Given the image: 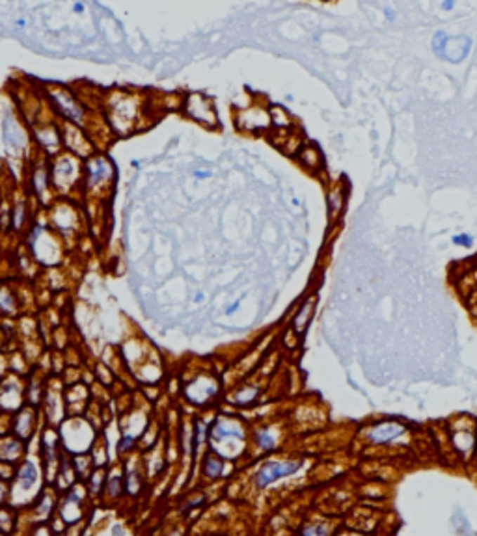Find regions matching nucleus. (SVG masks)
Listing matches in <instances>:
<instances>
[{"mask_svg":"<svg viewBox=\"0 0 477 536\" xmlns=\"http://www.w3.org/2000/svg\"><path fill=\"white\" fill-rule=\"evenodd\" d=\"M44 91L48 105L56 112V118L60 121L75 125V127L82 129L84 133L90 129V110L84 107V102L81 99H77V95L70 88L62 86V84H47Z\"/></svg>","mask_w":477,"mask_h":536,"instance_id":"1","label":"nucleus"},{"mask_svg":"<svg viewBox=\"0 0 477 536\" xmlns=\"http://www.w3.org/2000/svg\"><path fill=\"white\" fill-rule=\"evenodd\" d=\"M28 250L38 263L56 267L62 259V241L48 224H34L28 231Z\"/></svg>","mask_w":477,"mask_h":536,"instance_id":"2","label":"nucleus"},{"mask_svg":"<svg viewBox=\"0 0 477 536\" xmlns=\"http://www.w3.org/2000/svg\"><path fill=\"white\" fill-rule=\"evenodd\" d=\"M84 177V166L81 164V159L71 153H60L54 156L51 164V182H53L54 192L67 196L77 188L79 182Z\"/></svg>","mask_w":477,"mask_h":536,"instance_id":"3","label":"nucleus"},{"mask_svg":"<svg viewBox=\"0 0 477 536\" xmlns=\"http://www.w3.org/2000/svg\"><path fill=\"white\" fill-rule=\"evenodd\" d=\"M114 177H116V168L107 155L93 153L88 156L84 164V177H82L88 192L103 196L114 185Z\"/></svg>","mask_w":477,"mask_h":536,"instance_id":"4","label":"nucleus"},{"mask_svg":"<svg viewBox=\"0 0 477 536\" xmlns=\"http://www.w3.org/2000/svg\"><path fill=\"white\" fill-rule=\"evenodd\" d=\"M181 108L185 116H188L196 123L204 125L207 129L218 127V114H216L215 102L205 93L192 91V93L185 95V99L181 101Z\"/></svg>","mask_w":477,"mask_h":536,"instance_id":"5","label":"nucleus"},{"mask_svg":"<svg viewBox=\"0 0 477 536\" xmlns=\"http://www.w3.org/2000/svg\"><path fill=\"white\" fill-rule=\"evenodd\" d=\"M39 484H41V481H39V469L36 466V462L22 460V464L15 471V484H13V492H11L13 504H19L22 493H25L22 504H27L30 499L38 497Z\"/></svg>","mask_w":477,"mask_h":536,"instance_id":"6","label":"nucleus"},{"mask_svg":"<svg viewBox=\"0 0 477 536\" xmlns=\"http://www.w3.org/2000/svg\"><path fill=\"white\" fill-rule=\"evenodd\" d=\"M116 101H110V116L108 121L114 130L119 134L129 133L134 127V121L138 118V105L134 102V97L129 93H116Z\"/></svg>","mask_w":477,"mask_h":536,"instance_id":"7","label":"nucleus"},{"mask_svg":"<svg viewBox=\"0 0 477 536\" xmlns=\"http://www.w3.org/2000/svg\"><path fill=\"white\" fill-rule=\"evenodd\" d=\"M233 121H235V127L241 133H267L270 129L268 107H265L261 102H250L248 107L235 110Z\"/></svg>","mask_w":477,"mask_h":536,"instance_id":"8","label":"nucleus"},{"mask_svg":"<svg viewBox=\"0 0 477 536\" xmlns=\"http://www.w3.org/2000/svg\"><path fill=\"white\" fill-rule=\"evenodd\" d=\"M30 194L38 199L41 205H48L53 199V182H51V168L47 164V156H39L38 161L30 164V175H28Z\"/></svg>","mask_w":477,"mask_h":536,"instance_id":"9","label":"nucleus"},{"mask_svg":"<svg viewBox=\"0 0 477 536\" xmlns=\"http://www.w3.org/2000/svg\"><path fill=\"white\" fill-rule=\"evenodd\" d=\"M32 140L38 144L39 151L44 156H58L64 149L62 145V134H60L58 121H38L32 125Z\"/></svg>","mask_w":477,"mask_h":536,"instance_id":"10","label":"nucleus"},{"mask_svg":"<svg viewBox=\"0 0 477 536\" xmlns=\"http://www.w3.org/2000/svg\"><path fill=\"white\" fill-rule=\"evenodd\" d=\"M58 123L64 149H67L71 155L79 156V159H88V156L93 155V142L84 130L75 127V125L65 123V121H58Z\"/></svg>","mask_w":477,"mask_h":536,"instance_id":"11","label":"nucleus"},{"mask_svg":"<svg viewBox=\"0 0 477 536\" xmlns=\"http://www.w3.org/2000/svg\"><path fill=\"white\" fill-rule=\"evenodd\" d=\"M2 133H4V142L8 145V149L11 153H15V155H19L21 151H27L28 144L32 140V136L22 127L21 119L17 118L13 112L6 114L4 123H2Z\"/></svg>","mask_w":477,"mask_h":536,"instance_id":"12","label":"nucleus"},{"mask_svg":"<svg viewBox=\"0 0 477 536\" xmlns=\"http://www.w3.org/2000/svg\"><path fill=\"white\" fill-rule=\"evenodd\" d=\"M216 393H218V380L211 375L196 376L192 382H188L185 386V397L196 406L207 404L211 398L216 397Z\"/></svg>","mask_w":477,"mask_h":536,"instance_id":"13","label":"nucleus"},{"mask_svg":"<svg viewBox=\"0 0 477 536\" xmlns=\"http://www.w3.org/2000/svg\"><path fill=\"white\" fill-rule=\"evenodd\" d=\"M302 467V462H267L263 464L261 467L256 473V484L258 488H267L268 484L276 483L280 478L287 477V475H293Z\"/></svg>","mask_w":477,"mask_h":536,"instance_id":"14","label":"nucleus"},{"mask_svg":"<svg viewBox=\"0 0 477 536\" xmlns=\"http://www.w3.org/2000/svg\"><path fill=\"white\" fill-rule=\"evenodd\" d=\"M25 402V387L17 376H8L0 384V410L2 412H19Z\"/></svg>","mask_w":477,"mask_h":536,"instance_id":"15","label":"nucleus"},{"mask_svg":"<svg viewBox=\"0 0 477 536\" xmlns=\"http://www.w3.org/2000/svg\"><path fill=\"white\" fill-rule=\"evenodd\" d=\"M38 427V412L34 406H22L10 421V432L21 441H28Z\"/></svg>","mask_w":477,"mask_h":536,"instance_id":"16","label":"nucleus"},{"mask_svg":"<svg viewBox=\"0 0 477 536\" xmlns=\"http://www.w3.org/2000/svg\"><path fill=\"white\" fill-rule=\"evenodd\" d=\"M207 434L213 443H222L228 440H244V429L237 419H216Z\"/></svg>","mask_w":477,"mask_h":536,"instance_id":"17","label":"nucleus"},{"mask_svg":"<svg viewBox=\"0 0 477 536\" xmlns=\"http://www.w3.org/2000/svg\"><path fill=\"white\" fill-rule=\"evenodd\" d=\"M407 432V427L397 421H384V423L373 424L370 430H367V440L375 445H384V443H390V441L401 438L403 434Z\"/></svg>","mask_w":477,"mask_h":536,"instance_id":"18","label":"nucleus"},{"mask_svg":"<svg viewBox=\"0 0 477 536\" xmlns=\"http://www.w3.org/2000/svg\"><path fill=\"white\" fill-rule=\"evenodd\" d=\"M65 398L62 397V389L58 386L45 387V413L51 424H60L65 419Z\"/></svg>","mask_w":477,"mask_h":536,"instance_id":"19","label":"nucleus"},{"mask_svg":"<svg viewBox=\"0 0 477 536\" xmlns=\"http://www.w3.org/2000/svg\"><path fill=\"white\" fill-rule=\"evenodd\" d=\"M51 224L54 225V229L67 235L77 229L79 218H77V210L67 203H58L51 210Z\"/></svg>","mask_w":477,"mask_h":536,"instance_id":"20","label":"nucleus"},{"mask_svg":"<svg viewBox=\"0 0 477 536\" xmlns=\"http://www.w3.org/2000/svg\"><path fill=\"white\" fill-rule=\"evenodd\" d=\"M25 441H21L15 436H0V464H10L15 466L25 458Z\"/></svg>","mask_w":477,"mask_h":536,"instance_id":"21","label":"nucleus"},{"mask_svg":"<svg viewBox=\"0 0 477 536\" xmlns=\"http://www.w3.org/2000/svg\"><path fill=\"white\" fill-rule=\"evenodd\" d=\"M345 203H347V185L341 181L334 182L328 188L327 194V207H328V220L338 222L344 215Z\"/></svg>","mask_w":477,"mask_h":536,"instance_id":"22","label":"nucleus"},{"mask_svg":"<svg viewBox=\"0 0 477 536\" xmlns=\"http://www.w3.org/2000/svg\"><path fill=\"white\" fill-rule=\"evenodd\" d=\"M317 309V295H310L306 296L304 302H302L296 313L293 315V321H291V328H293V332L296 335H304L308 326H310L311 319L315 315Z\"/></svg>","mask_w":477,"mask_h":536,"instance_id":"23","label":"nucleus"},{"mask_svg":"<svg viewBox=\"0 0 477 536\" xmlns=\"http://www.w3.org/2000/svg\"><path fill=\"white\" fill-rule=\"evenodd\" d=\"M10 227L15 233L28 227V201L22 192L13 194V201L10 203Z\"/></svg>","mask_w":477,"mask_h":536,"instance_id":"24","label":"nucleus"},{"mask_svg":"<svg viewBox=\"0 0 477 536\" xmlns=\"http://www.w3.org/2000/svg\"><path fill=\"white\" fill-rule=\"evenodd\" d=\"M472 48V41L466 36H457V38L445 39L444 51H442V58H445L451 64H461L462 60L466 58L468 53Z\"/></svg>","mask_w":477,"mask_h":536,"instance_id":"25","label":"nucleus"},{"mask_svg":"<svg viewBox=\"0 0 477 536\" xmlns=\"http://www.w3.org/2000/svg\"><path fill=\"white\" fill-rule=\"evenodd\" d=\"M56 493L58 492H54L53 488H45L44 492H39L38 501L32 507V518L36 523H44L45 520L53 516L54 509L58 507L56 504Z\"/></svg>","mask_w":477,"mask_h":536,"instance_id":"26","label":"nucleus"},{"mask_svg":"<svg viewBox=\"0 0 477 536\" xmlns=\"http://www.w3.org/2000/svg\"><path fill=\"white\" fill-rule=\"evenodd\" d=\"M296 161L301 162V166L308 170L310 173H319L322 170V155L319 147L313 144H304L301 151L296 153Z\"/></svg>","mask_w":477,"mask_h":536,"instance_id":"27","label":"nucleus"},{"mask_svg":"<svg viewBox=\"0 0 477 536\" xmlns=\"http://www.w3.org/2000/svg\"><path fill=\"white\" fill-rule=\"evenodd\" d=\"M268 118H270V127H274L278 134L295 130V119L282 105H270L268 107Z\"/></svg>","mask_w":477,"mask_h":536,"instance_id":"28","label":"nucleus"},{"mask_svg":"<svg viewBox=\"0 0 477 536\" xmlns=\"http://www.w3.org/2000/svg\"><path fill=\"white\" fill-rule=\"evenodd\" d=\"M124 490V471H122V469H114L107 477V483H105V490H103V492L107 493V497L110 499V501H118V499L122 497Z\"/></svg>","mask_w":477,"mask_h":536,"instance_id":"29","label":"nucleus"},{"mask_svg":"<svg viewBox=\"0 0 477 536\" xmlns=\"http://www.w3.org/2000/svg\"><path fill=\"white\" fill-rule=\"evenodd\" d=\"M282 140H278L280 149L287 153L291 156H296V153L301 151L302 145L306 144V140L302 138V134L299 130H291V133H282L280 134Z\"/></svg>","mask_w":477,"mask_h":536,"instance_id":"30","label":"nucleus"},{"mask_svg":"<svg viewBox=\"0 0 477 536\" xmlns=\"http://www.w3.org/2000/svg\"><path fill=\"white\" fill-rule=\"evenodd\" d=\"M124 484H125V492L129 493V495H138L140 490H142V471H140L138 467L133 466V464H127L124 471Z\"/></svg>","mask_w":477,"mask_h":536,"instance_id":"31","label":"nucleus"},{"mask_svg":"<svg viewBox=\"0 0 477 536\" xmlns=\"http://www.w3.org/2000/svg\"><path fill=\"white\" fill-rule=\"evenodd\" d=\"M0 313L2 315H15L17 313V295L8 285H0Z\"/></svg>","mask_w":477,"mask_h":536,"instance_id":"32","label":"nucleus"},{"mask_svg":"<svg viewBox=\"0 0 477 536\" xmlns=\"http://www.w3.org/2000/svg\"><path fill=\"white\" fill-rule=\"evenodd\" d=\"M202 471L207 478H218L224 473V460L216 455H207L202 466Z\"/></svg>","mask_w":477,"mask_h":536,"instance_id":"33","label":"nucleus"},{"mask_svg":"<svg viewBox=\"0 0 477 536\" xmlns=\"http://www.w3.org/2000/svg\"><path fill=\"white\" fill-rule=\"evenodd\" d=\"M105 483H107L105 467H93V471L88 477V493L90 495H99L105 490Z\"/></svg>","mask_w":477,"mask_h":536,"instance_id":"34","label":"nucleus"},{"mask_svg":"<svg viewBox=\"0 0 477 536\" xmlns=\"http://www.w3.org/2000/svg\"><path fill=\"white\" fill-rule=\"evenodd\" d=\"M13 529H15V512L13 509L0 507V532L8 536Z\"/></svg>","mask_w":477,"mask_h":536,"instance_id":"35","label":"nucleus"},{"mask_svg":"<svg viewBox=\"0 0 477 536\" xmlns=\"http://www.w3.org/2000/svg\"><path fill=\"white\" fill-rule=\"evenodd\" d=\"M259 395V387L256 386H244L241 387V389H237V393L233 395V402L235 404H250V402H254L256 398H258Z\"/></svg>","mask_w":477,"mask_h":536,"instance_id":"36","label":"nucleus"},{"mask_svg":"<svg viewBox=\"0 0 477 536\" xmlns=\"http://www.w3.org/2000/svg\"><path fill=\"white\" fill-rule=\"evenodd\" d=\"M256 445L261 450H273L276 447V438L270 430L263 429L256 432Z\"/></svg>","mask_w":477,"mask_h":536,"instance_id":"37","label":"nucleus"},{"mask_svg":"<svg viewBox=\"0 0 477 536\" xmlns=\"http://www.w3.org/2000/svg\"><path fill=\"white\" fill-rule=\"evenodd\" d=\"M450 38L447 34L444 32V30H440V32L434 34V38H433V51L436 56H442V51H444V45H445V39Z\"/></svg>","mask_w":477,"mask_h":536,"instance_id":"38","label":"nucleus"},{"mask_svg":"<svg viewBox=\"0 0 477 536\" xmlns=\"http://www.w3.org/2000/svg\"><path fill=\"white\" fill-rule=\"evenodd\" d=\"M136 447V440L134 438H131V436H122L118 441V453L119 455H127V453H131V450Z\"/></svg>","mask_w":477,"mask_h":536,"instance_id":"39","label":"nucleus"},{"mask_svg":"<svg viewBox=\"0 0 477 536\" xmlns=\"http://www.w3.org/2000/svg\"><path fill=\"white\" fill-rule=\"evenodd\" d=\"M451 242H453L455 246L472 248L473 246V236L468 235V233H459V235H453Z\"/></svg>","mask_w":477,"mask_h":536,"instance_id":"40","label":"nucleus"},{"mask_svg":"<svg viewBox=\"0 0 477 536\" xmlns=\"http://www.w3.org/2000/svg\"><path fill=\"white\" fill-rule=\"evenodd\" d=\"M302 536H327V527H321V525L306 527Z\"/></svg>","mask_w":477,"mask_h":536,"instance_id":"41","label":"nucleus"},{"mask_svg":"<svg viewBox=\"0 0 477 536\" xmlns=\"http://www.w3.org/2000/svg\"><path fill=\"white\" fill-rule=\"evenodd\" d=\"M32 536H53V531H51L47 525H44V523H41V525H38L36 529H34Z\"/></svg>","mask_w":477,"mask_h":536,"instance_id":"42","label":"nucleus"},{"mask_svg":"<svg viewBox=\"0 0 477 536\" xmlns=\"http://www.w3.org/2000/svg\"><path fill=\"white\" fill-rule=\"evenodd\" d=\"M8 486H6V483L0 478V504H4L6 503V499H8Z\"/></svg>","mask_w":477,"mask_h":536,"instance_id":"43","label":"nucleus"},{"mask_svg":"<svg viewBox=\"0 0 477 536\" xmlns=\"http://www.w3.org/2000/svg\"><path fill=\"white\" fill-rule=\"evenodd\" d=\"M194 177L207 179V177H211V172L209 170H196V172H194Z\"/></svg>","mask_w":477,"mask_h":536,"instance_id":"44","label":"nucleus"},{"mask_svg":"<svg viewBox=\"0 0 477 536\" xmlns=\"http://www.w3.org/2000/svg\"><path fill=\"white\" fill-rule=\"evenodd\" d=\"M241 304H242V300H237L235 304H233V306H230V307H228V309H226V313H228V315H231V313H235L237 309L241 307Z\"/></svg>","mask_w":477,"mask_h":536,"instance_id":"45","label":"nucleus"},{"mask_svg":"<svg viewBox=\"0 0 477 536\" xmlns=\"http://www.w3.org/2000/svg\"><path fill=\"white\" fill-rule=\"evenodd\" d=\"M440 8H442L444 11L455 10V2H442V4H440Z\"/></svg>","mask_w":477,"mask_h":536,"instance_id":"46","label":"nucleus"},{"mask_svg":"<svg viewBox=\"0 0 477 536\" xmlns=\"http://www.w3.org/2000/svg\"><path fill=\"white\" fill-rule=\"evenodd\" d=\"M73 11H77V13H82V11H84V4H81V2H75V4H73Z\"/></svg>","mask_w":477,"mask_h":536,"instance_id":"47","label":"nucleus"},{"mask_svg":"<svg viewBox=\"0 0 477 536\" xmlns=\"http://www.w3.org/2000/svg\"><path fill=\"white\" fill-rule=\"evenodd\" d=\"M25 25H27V21H25V19H19V21H17V27H25Z\"/></svg>","mask_w":477,"mask_h":536,"instance_id":"48","label":"nucleus"},{"mask_svg":"<svg viewBox=\"0 0 477 536\" xmlns=\"http://www.w3.org/2000/svg\"><path fill=\"white\" fill-rule=\"evenodd\" d=\"M0 536H6V535H2V532H0Z\"/></svg>","mask_w":477,"mask_h":536,"instance_id":"49","label":"nucleus"}]
</instances>
